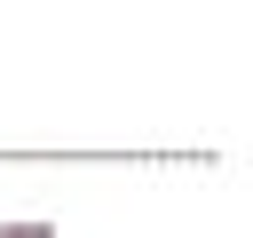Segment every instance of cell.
I'll use <instances>...</instances> for the list:
<instances>
[{"label":"cell","instance_id":"1","mask_svg":"<svg viewBox=\"0 0 253 238\" xmlns=\"http://www.w3.org/2000/svg\"><path fill=\"white\" fill-rule=\"evenodd\" d=\"M0 238H55L47 222H16V230H0Z\"/></svg>","mask_w":253,"mask_h":238}]
</instances>
